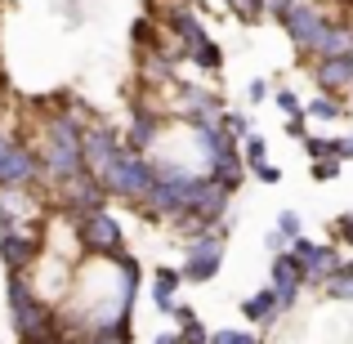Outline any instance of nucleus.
I'll return each instance as SVG.
<instances>
[{
    "instance_id": "423d86ee",
    "label": "nucleus",
    "mask_w": 353,
    "mask_h": 344,
    "mask_svg": "<svg viewBox=\"0 0 353 344\" xmlns=\"http://www.w3.org/2000/svg\"><path fill=\"white\" fill-rule=\"evenodd\" d=\"M286 250L300 259L304 286H322L331 273H336V264H340V250L327 246V241H313V237H291V246H286Z\"/></svg>"
},
{
    "instance_id": "2eb2a0df",
    "label": "nucleus",
    "mask_w": 353,
    "mask_h": 344,
    "mask_svg": "<svg viewBox=\"0 0 353 344\" xmlns=\"http://www.w3.org/2000/svg\"><path fill=\"white\" fill-rule=\"evenodd\" d=\"M313 81H318V94L340 99V94L353 85V72H349L345 59H318V68H313Z\"/></svg>"
},
{
    "instance_id": "4be33fe9",
    "label": "nucleus",
    "mask_w": 353,
    "mask_h": 344,
    "mask_svg": "<svg viewBox=\"0 0 353 344\" xmlns=\"http://www.w3.org/2000/svg\"><path fill=\"white\" fill-rule=\"evenodd\" d=\"M304 117H309V121H340V117H345V103L331 99V94H313L309 103H304Z\"/></svg>"
},
{
    "instance_id": "37998d69",
    "label": "nucleus",
    "mask_w": 353,
    "mask_h": 344,
    "mask_svg": "<svg viewBox=\"0 0 353 344\" xmlns=\"http://www.w3.org/2000/svg\"><path fill=\"white\" fill-rule=\"evenodd\" d=\"M59 340H63V336H59ZM59 340H41V344H59Z\"/></svg>"
},
{
    "instance_id": "a878e982",
    "label": "nucleus",
    "mask_w": 353,
    "mask_h": 344,
    "mask_svg": "<svg viewBox=\"0 0 353 344\" xmlns=\"http://www.w3.org/2000/svg\"><path fill=\"white\" fill-rule=\"evenodd\" d=\"M233 14L241 23H264L268 18V0H233Z\"/></svg>"
},
{
    "instance_id": "bb28decb",
    "label": "nucleus",
    "mask_w": 353,
    "mask_h": 344,
    "mask_svg": "<svg viewBox=\"0 0 353 344\" xmlns=\"http://www.w3.org/2000/svg\"><path fill=\"white\" fill-rule=\"evenodd\" d=\"M206 344H259L255 331H237V327H224V331H210Z\"/></svg>"
},
{
    "instance_id": "6ab92c4d",
    "label": "nucleus",
    "mask_w": 353,
    "mask_h": 344,
    "mask_svg": "<svg viewBox=\"0 0 353 344\" xmlns=\"http://www.w3.org/2000/svg\"><path fill=\"white\" fill-rule=\"evenodd\" d=\"M241 318L246 322H255V327H268V322H277V304H273V291H255L246 304H241Z\"/></svg>"
},
{
    "instance_id": "c85d7f7f",
    "label": "nucleus",
    "mask_w": 353,
    "mask_h": 344,
    "mask_svg": "<svg viewBox=\"0 0 353 344\" xmlns=\"http://www.w3.org/2000/svg\"><path fill=\"white\" fill-rule=\"evenodd\" d=\"M300 143H304V156H309V161H322V156H331V139H327V134H304Z\"/></svg>"
},
{
    "instance_id": "7ed1b4c3",
    "label": "nucleus",
    "mask_w": 353,
    "mask_h": 344,
    "mask_svg": "<svg viewBox=\"0 0 353 344\" xmlns=\"http://www.w3.org/2000/svg\"><path fill=\"white\" fill-rule=\"evenodd\" d=\"M219 268H224V237L219 232H201V237H188V246H183V268L179 277L192 286H206L219 277Z\"/></svg>"
},
{
    "instance_id": "0eeeda50",
    "label": "nucleus",
    "mask_w": 353,
    "mask_h": 344,
    "mask_svg": "<svg viewBox=\"0 0 353 344\" xmlns=\"http://www.w3.org/2000/svg\"><path fill=\"white\" fill-rule=\"evenodd\" d=\"M117 152H121V139H117L108 125L81 130V165H85L90 179H103V170L117 161Z\"/></svg>"
},
{
    "instance_id": "412c9836",
    "label": "nucleus",
    "mask_w": 353,
    "mask_h": 344,
    "mask_svg": "<svg viewBox=\"0 0 353 344\" xmlns=\"http://www.w3.org/2000/svg\"><path fill=\"white\" fill-rule=\"evenodd\" d=\"M5 300H9V313L27 309V304L36 300V291H32V282H27V273H9V277H5Z\"/></svg>"
},
{
    "instance_id": "4c0bfd02",
    "label": "nucleus",
    "mask_w": 353,
    "mask_h": 344,
    "mask_svg": "<svg viewBox=\"0 0 353 344\" xmlns=\"http://www.w3.org/2000/svg\"><path fill=\"white\" fill-rule=\"evenodd\" d=\"M336 232H340V241H345V246H353V215H340L336 219Z\"/></svg>"
},
{
    "instance_id": "1a4fd4ad",
    "label": "nucleus",
    "mask_w": 353,
    "mask_h": 344,
    "mask_svg": "<svg viewBox=\"0 0 353 344\" xmlns=\"http://www.w3.org/2000/svg\"><path fill=\"white\" fill-rule=\"evenodd\" d=\"M59 197H63V210H68V219L77 224L81 215H90V210H103L108 206V192L99 179H90V174H77V179L59 183Z\"/></svg>"
},
{
    "instance_id": "c9c22d12",
    "label": "nucleus",
    "mask_w": 353,
    "mask_h": 344,
    "mask_svg": "<svg viewBox=\"0 0 353 344\" xmlns=\"http://www.w3.org/2000/svg\"><path fill=\"white\" fill-rule=\"evenodd\" d=\"M268 94H273V90H268V81H250V85H246V99H250V103H268Z\"/></svg>"
},
{
    "instance_id": "f3484780",
    "label": "nucleus",
    "mask_w": 353,
    "mask_h": 344,
    "mask_svg": "<svg viewBox=\"0 0 353 344\" xmlns=\"http://www.w3.org/2000/svg\"><path fill=\"white\" fill-rule=\"evenodd\" d=\"M349 50H353V27L349 23H327V32H322L313 59H345Z\"/></svg>"
},
{
    "instance_id": "9b49d317",
    "label": "nucleus",
    "mask_w": 353,
    "mask_h": 344,
    "mask_svg": "<svg viewBox=\"0 0 353 344\" xmlns=\"http://www.w3.org/2000/svg\"><path fill=\"white\" fill-rule=\"evenodd\" d=\"M300 286H304V268H300V259L291 255V250H282V255H273V304H277V313H286V309H295V300H300Z\"/></svg>"
},
{
    "instance_id": "79ce46f5",
    "label": "nucleus",
    "mask_w": 353,
    "mask_h": 344,
    "mask_svg": "<svg viewBox=\"0 0 353 344\" xmlns=\"http://www.w3.org/2000/svg\"><path fill=\"white\" fill-rule=\"evenodd\" d=\"M345 63H349V72H353V50H349V54H345Z\"/></svg>"
},
{
    "instance_id": "f704fd0d",
    "label": "nucleus",
    "mask_w": 353,
    "mask_h": 344,
    "mask_svg": "<svg viewBox=\"0 0 353 344\" xmlns=\"http://www.w3.org/2000/svg\"><path fill=\"white\" fill-rule=\"evenodd\" d=\"M331 156H336V161H353V134L331 139Z\"/></svg>"
},
{
    "instance_id": "9d476101",
    "label": "nucleus",
    "mask_w": 353,
    "mask_h": 344,
    "mask_svg": "<svg viewBox=\"0 0 353 344\" xmlns=\"http://www.w3.org/2000/svg\"><path fill=\"white\" fill-rule=\"evenodd\" d=\"M14 331H18V344H41V340H59V313L50 304L32 300L27 309L14 313Z\"/></svg>"
},
{
    "instance_id": "aec40b11",
    "label": "nucleus",
    "mask_w": 353,
    "mask_h": 344,
    "mask_svg": "<svg viewBox=\"0 0 353 344\" xmlns=\"http://www.w3.org/2000/svg\"><path fill=\"white\" fill-rule=\"evenodd\" d=\"M188 59L197 63L201 72H210V77H219V72H224V50H219V45L210 41V36H206L201 45H192V50H188Z\"/></svg>"
},
{
    "instance_id": "e433bc0d",
    "label": "nucleus",
    "mask_w": 353,
    "mask_h": 344,
    "mask_svg": "<svg viewBox=\"0 0 353 344\" xmlns=\"http://www.w3.org/2000/svg\"><path fill=\"white\" fill-rule=\"evenodd\" d=\"M304 121H309V117H286V134H291V139H304V134H309V125H304Z\"/></svg>"
},
{
    "instance_id": "cd10ccee",
    "label": "nucleus",
    "mask_w": 353,
    "mask_h": 344,
    "mask_svg": "<svg viewBox=\"0 0 353 344\" xmlns=\"http://www.w3.org/2000/svg\"><path fill=\"white\" fill-rule=\"evenodd\" d=\"M206 336H210V331H206V322H201L197 313L179 322V340H183V344H206Z\"/></svg>"
},
{
    "instance_id": "473e14b6",
    "label": "nucleus",
    "mask_w": 353,
    "mask_h": 344,
    "mask_svg": "<svg viewBox=\"0 0 353 344\" xmlns=\"http://www.w3.org/2000/svg\"><path fill=\"white\" fill-rule=\"evenodd\" d=\"M322 286H327L331 300H353V277H349V282H345V277H331V282H322Z\"/></svg>"
},
{
    "instance_id": "20e7f679",
    "label": "nucleus",
    "mask_w": 353,
    "mask_h": 344,
    "mask_svg": "<svg viewBox=\"0 0 353 344\" xmlns=\"http://www.w3.org/2000/svg\"><path fill=\"white\" fill-rule=\"evenodd\" d=\"M77 237H81V246L90 250V255H117V250H125V232H121L117 224V215L112 210H90V215H81L77 219Z\"/></svg>"
},
{
    "instance_id": "6e6552de",
    "label": "nucleus",
    "mask_w": 353,
    "mask_h": 344,
    "mask_svg": "<svg viewBox=\"0 0 353 344\" xmlns=\"http://www.w3.org/2000/svg\"><path fill=\"white\" fill-rule=\"evenodd\" d=\"M32 183H41V156L27 143L9 139L5 156H0V188H32Z\"/></svg>"
},
{
    "instance_id": "393cba45",
    "label": "nucleus",
    "mask_w": 353,
    "mask_h": 344,
    "mask_svg": "<svg viewBox=\"0 0 353 344\" xmlns=\"http://www.w3.org/2000/svg\"><path fill=\"white\" fill-rule=\"evenodd\" d=\"M219 130H224L228 139H237V143H241V139L250 134V117H246V112H228V108H224V112H219Z\"/></svg>"
},
{
    "instance_id": "ea45409f",
    "label": "nucleus",
    "mask_w": 353,
    "mask_h": 344,
    "mask_svg": "<svg viewBox=\"0 0 353 344\" xmlns=\"http://www.w3.org/2000/svg\"><path fill=\"white\" fill-rule=\"evenodd\" d=\"M152 344H183V340H179V331H161V336H157Z\"/></svg>"
},
{
    "instance_id": "2f4dec72",
    "label": "nucleus",
    "mask_w": 353,
    "mask_h": 344,
    "mask_svg": "<svg viewBox=\"0 0 353 344\" xmlns=\"http://www.w3.org/2000/svg\"><path fill=\"white\" fill-rule=\"evenodd\" d=\"M277 232H282L286 241H291V237H304V228H300V215H295V210H282V215H277Z\"/></svg>"
},
{
    "instance_id": "58836bf2",
    "label": "nucleus",
    "mask_w": 353,
    "mask_h": 344,
    "mask_svg": "<svg viewBox=\"0 0 353 344\" xmlns=\"http://www.w3.org/2000/svg\"><path fill=\"white\" fill-rule=\"evenodd\" d=\"M264 246H268V250H273V255H282V250H286V246H291V241H286V237H282V232H277V228H273V232H268V241H264Z\"/></svg>"
},
{
    "instance_id": "c756f323",
    "label": "nucleus",
    "mask_w": 353,
    "mask_h": 344,
    "mask_svg": "<svg viewBox=\"0 0 353 344\" xmlns=\"http://www.w3.org/2000/svg\"><path fill=\"white\" fill-rule=\"evenodd\" d=\"M273 103H277V112H282V117H304V103L291 94V90H277Z\"/></svg>"
},
{
    "instance_id": "c03bdc74",
    "label": "nucleus",
    "mask_w": 353,
    "mask_h": 344,
    "mask_svg": "<svg viewBox=\"0 0 353 344\" xmlns=\"http://www.w3.org/2000/svg\"><path fill=\"white\" fill-rule=\"evenodd\" d=\"M224 5H228V9H233V0H224Z\"/></svg>"
},
{
    "instance_id": "b1692460",
    "label": "nucleus",
    "mask_w": 353,
    "mask_h": 344,
    "mask_svg": "<svg viewBox=\"0 0 353 344\" xmlns=\"http://www.w3.org/2000/svg\"><path fill=\"white\" fill-rule=\"evenodd\" d=\"M130 41H134V50H161V36H157V23L152 18H134V27H130Z\"/></svg>"
},
{
    "instance_id": "a211bd4d",
    "label": "nucleus",
    "mask_w": 353,
    "mask_h": 344,
    "mask_svg": "<svg viewBox=\"0 0 353 344\" xmlns=\"http://www.w3.org/2000/svg\"><path fill=\"white\" fill-rule=\"evenodd\" d=\"M197 152L206 156V161H215V156H224V152H233L237 148V139H228L224 130H219V121H210V125H197Z\"/></svg>"
},
{
    "instance_id": "72a5a7b5",
    "label": "nucleus",
    "mask_w": 353,
    "mask_h": 344,
    "mask_svg": "<svg viewBox=\"0 0 353 344\" xmlns=\"http://www.w3.org/2000/svg\"><path fill=\"white\" fill-rule=\"evenodd\" d=\"M255 179L273 188V183H282V165H273V161H259V165H255Z\"/></svg>"
},
{
    "instance_id": "ddd939ff",
    "label": "nucleus",
    "mask_w": 353,
    "mask_h": 344,
    "mask_svg": "<svg viewBox=\"0 0 353 344\" xmlns=\"http://www.w3.org/2000/svg\"><path fill=\"white\" fill-rule=\"evenodd\" d=\"M157 134H161V117L148 112V108H130V130H125V139H121V148L134 152V156H148L152 143H157Z\"/></svg>"
},
{
    "instance_id": "f03ea898",
    "label": "nucleus",
    "mask_w": 353,
    "mask_h": 344,
    "mask_svg": "<svg viewBox=\"0 0 353 344\" xmlns=\"http://www.w3.org/2000/svg\"><path fill=\"white\" fill-rule=\"evenodd\" d=\"M152 179H157V170H152V161L148 156H134V152H125L121 148L117 152V161L103 170V192L108 197H121V201H143V192L152 188Z\"/></svg>"
},
{
    "instance_id": "39448f33",
    "label": "nucleus",
    "mask_w": 353,
    "mask_h": 344,
    "mask_svg": "<svg viewBox=\"0 0 353 344\" xmlns=\"http://www.w3.org/2000/svg\"><path fill=\"white\" fill-rule=\"evenodd\" d=\"M277 23H282V32L291 36L304 54H318V41H322V32H327V14H322L313 0H291Z\"/></svg>"
},
{
    "instance_id": "5701e85b",
    "label": "nucleus",
    "mask_w": 353,
    "mask_h": 344,
    "mask_svg": "<svg viewBox=\"0 0 353 344\" xmlns=\"http://www.w3.org/2000/svg\"><path fill=\"white\" fill-rule=\"evenodd\" d=\"M237 152H241V165H246V170H255L259 161H268V139L250 130V134H246V143H237Z\"/></svg>"
},
{
    "instance_id": "7c9ffc66",
    "label": "nucleus",
    "mask_w": 353,
    "mask_h": 344,
    "mask_svg": "<svg viewBox=\"0 0 353 344\" xmlns=\"http://www.w3.org/2000/svg\"><path fill=\"white\" fill-rule=\"evenodd\" d=\"M309 165H313V179H318V183H331V179L340 174V165H345V161H336V156H322V161H309Z\"/></svg>"
},
{
    "instance_id": "a19ab883",
    "label": "nucleus",
    "mask_w": 353,
    "mask_h": 344,
    "mask_svg": "<svg viewBox=\"0 0 353 344\" xmlns=\"http://www.w3.org/2000/svg\"><path fill=\"white\" fill-rule=\"evenodd\" d=\"M5 148H9V134H0V156H5Z\"/></svg>"
},
{
    "instance_id": "dca6fc26",
    "label": "nucleus",
    "mask_w": 353,
    "mask_h": 344,
    "mask_svg": "<svg viewBox=\"0 0 353 344\" xmlns=\"http://www.w3.org/2000/svg\"><path fill=\"white\" fill-rule=\"evenodd\" d=\"M206 179L219 183V188H228V192L241 188L246 165H241V152H237V148H233V152H224V156H215V161H206Z\"/></svg>"
},
{
    "instance_id": "f257e3e1",
    "label": "nucleus",
    "mask_w": 353,
    "mask_h": 344,
    "mask_svg": "<svg viewBox=\"0 0 353 344\" xmlns=\"http://www.w3.org/2000/svg\"><path fill=\"white\" fill-rule=\"evenodd\" d=\"M81 121L77 112H59L45 121V143H41V179H50L54 188L68 179H77V174H85V165H81Z\"/></svg>"
},
{
    "instance_id": "4468645a",
    "label": "nucleus",
    "mask_w": 353,
    "mask_h": 344,
    "mask_svg": "<svg viewBox=\"0 0 353 344\" xmlns=\"http://www.w3.org/2000/svg\"><path fill=\"white\" fill-rule=\"evenodd\" d=\"M165 32H174V41L183 45V54H188L192 45L206 41V27H201L197 9H188V5H170L165 9Z\"/></svg>"
},
{
    "instance_id": "f8f14e48",
    "label": "nucleus",
    "mask_w": 353,
    "mask_h": 344,
    "mask_svg": "<svg viewBox=\"0 0 353 344\" xmlns=\"http://www.w3.org/2000/svg\"><path fill=\"white\" fill-rule=\"evenodd\" d=\"M41 259V237L27 228H14V232H0V264L9 273H27V268Z\"/></svg>"
}]
</instances>
